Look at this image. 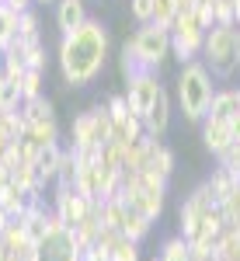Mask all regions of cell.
Listing matches in <instances>:
<instances>
[{"label":"cell","instance_id":"obj_1","mask_svg":"<svg viewBox=\"0 0 240 261\" xmlns=\"http://www.w3.org/2000/svg\"><path fill=\"white\" fill-rule=\"evenodd\" d=\"M108 60V28L101 21L87 18L77 32H66L60 39V73L70 87H87L101 77Z\"/></svg>","mask_w":240,"mask_h":261},{"label":"cell","instance_id":"obj_2","mask_svg":"<svg viewBox=\"0 0 240 261\" xmlns=\"http://www.w3.org/2000/svg\"><path fill=\"white\" fill-rule=\"evenodd\" d=\"M216 77L209 73V66L202 60L181 63L178 73V108L188 122H202L209 115V105H212V94H216Z\"/></svg>","mask_w":240,"mask_h":261},{"label":"cell","instance_id":"obj_3","mask_svg":"<svg viewBox=\"0 0 240 261\" xmlns=\"http://www.w3.org/2000/svg\"><path fill=\"white\" fill-rule=\"evenodd\" d=\"M216 81H230L237 70V24H212L205 32V45L199 56Z\"/></svg>","mask_w":240,"mask_h":261},{"label":"cell","instance_id":"obj_4","mask_svg":"<svg viewBox=\"0 0 240 261\" xmlns=\"http://www.w3.org/2000/svg\"><path fill=\"white\" fill-rule=\"evenodd\" d=\"M129 45H132V53L140 56V63L146 70H160L164 60L171 56V28H160L153 21H146L132 32Z\"/></svg>","mask_w":240,"mask_h":261},{"label":"cell","instance_id":"obj_5","mask_svg":"<svg viewBox=\"0 0 240 261\" xmlns=\"http://www.w3.org/2000/svg\"><path fill=\"white\" fill-rule=\"evenodd\" d=\"M80 258H84V251H80L73 230L52 213V220H49V233L35 244V261H80Z\"/></svg>","mask_w":240,"mask_h":261},{"label":"cell","instance_id":"obj_6","mask_svg":"<svg viewBox=\"0 0 240 261\" xmlns=\"http://www.w3.org/2000/svg\"><path fill=\"white\" fill-rule=\"evenodd\" d=\"M164 91V84H160L157 70H143V73H136V77H129L125 81V98H129V112L132 115H146L150 108H153V101H157V94Z\"/></svg>","mask_w":240,"mask_h":261},{"label":"cell","instance_id":"obj_7","mask_svg":"<svg viewBox=\"0 0 240 261\" xmlns=\"http://www.w3.org/2000/svg\"><path fill=\"white\" fill-rule=\"evenodd\" d=\"M91 205H94V202L87 199V195H80L73 185H56V192H52V213H56L70 230L87 216V209H91Z\"/></svg>","mask_w":240,"mask_h":261},{"label":"cell","instance_id":"obj_8","mask_svg":"<svg viewBox=\"0 0 240 261\" xmlns=\"http://www.w3.org/2000/svg\"><path fill=\"white\" fill-rule=\"evenodd\" d=\"M70 146L84 153V150H101L98 143V125H94V108L91 112H80L77 119L70 122Z\"/></svg>","mask_w":240,"mask_h":261},{"label":"cell","instance_id":"obj_9","mask_svg":"<svg viewBox=\"0 0 240 261\" xmlns=\"http://www.w3.org/2000/svg\"><path fill=\"white\" fill-rule=\"evenodd\" d=\"M202 143H205V150L212 153V157H223L230 146H233V129H230V122H216V119H202Z\"/></svg>","mask_w":240,"mask_h":261},{"label":"cell","instance_id":"obj_10","mask_svg":"<svg viewBox=\"0 0 240 261\" xmlns=\"http://www.w3.org/2000/svg\"><path fill=\"white\" fill-rule=\"evenodd\" d=\"M205 188L212 192V202H216V205H223V202H226L240 188V171H233V167L220 164V167H212V174L205 178Z\"/></svg>","mask_w":240,"mask_h":261},{"label":"cell","instance_id":"obj_11","mask_svg":"<svg viewBox=\"0 0 240 261\" xmlns=\"http://www.w3.org/2000/svg\"><path fill=\"white\" fill-rule=\"evenodd\" d=\"M167 125H171V94H167V87H164L157 94V101H153V108L143 115V133L153 136V140H160V136L167 133Z\"/></svg>","mask_w":240,"mask_h":261},{"label":"cell","instance_id":"obj_12","mask_svg":"<svg viewBox=\"0 0 240 261\" xmlns=\"http://www.w3.org/2000/svg\"><path fill=\"white\" fill-rule=\"evenodd\" d=\"M237 115H240V87H220L212 94V105H209V115L205 119L233 122Z\"/></svg>","mask_w":240,"mask_h":261},{"label":"cell","instance_id":"obj_13","mask_svg":"<svg viewBox=\"0 0 240 261\" xmlns=\"http://www.w3.org/2000/svg\"><path fill=\"white\" fill-rule=\"evenodd\" d=\"M143 171H157L160 178L171 181V174H174V150L150 136V143H146V167Z\"/></svg>","mask_w":240,"mask_h":261},{"label":"cell","instance_id":"obj_14","mask_svg":"<svg viewBox=\"0 0 240 261\" xmlns=\"http://www.w3.org/2000/svg\"><path fill=\"white\" fill-rule=\"evenodd\" d=\"M87 21V7H84V0H56V24H60V32H77L80 24Z\"/></svg>","mask_w":240,"mask_h":261},{"label":"cell","instance_id":"obj_15","mask_svg":"<svg viewBox=\"0 0 240 261\" xmlns=\"http://www.w3.org/2000/svg\"><path fill=\"white\" fill-rule=\"evenodd\" d=\"M28 202H32V195H28V192H24V188H21L14 178L0 188V205H4V213H7L11 220H21V216H24Z\"/></svg>","mask_w":240,"mask_h":261},{"label":"cell","instance_id":"obj_16","mask_svg":"<svg viewBox=\"0 0 240 261\" xmlns=\"http://www.w3.org/2000/svg\"><path fill=\"white\" fill-rule=\"evenodd\" d=\"M0 237L7 244V251H11V258H18V254H28V251H35V244L28 241V230H24V223L21 220H11L4 230H0Z\"/></svg>","mask_w":240,"mask_h":261},{"label":"cell","instance_id":"obj_17","mask_svg":"<svg viewBox=\"0 0 240 261\" xmlns=\"http://www.w3.org/2000/svg\"><path fill=\"white\" fill-rule=\"evenodd\" d=\"M101 213H98V205H91L87 209V216L73 226V237H77V244H80V251H87V247H94V241H98V233H101Z\"/></svg>","mask_w":240,"mask_h":261},{"label":"cell","instance_id":"obj_18","mask_svg":"<svg viewBox=\"0 0 240 261\" xmlns=\"http://www.w3.org/2000/svg\"><path fill=\"white\" fill-rule=\"evenodd\" d=\"M112 122H115V119H112ZM140 136H146V133H143V119L129 112L125 119H119L115 125H112V140H108V143H122V146H129V143H136Z\"/></svg>","mask_w":240,"mask_h":261},{"label":"cell","instance_id":"obj_19","mask_svg":"<svg viewBox=\"0 0 240 261\" xmlns=\"http://www.w3.org/2000/svg\"><path fill=\"white\" fill-rule=\"evenodd\" d=\"M63 150H66V146H63L60 140L39 150V161H35V167H39V174H42L45 181H56V174H60V161H63Z\"/></svg>","mask_w":240,"mask_h":261},{"label":"cell","instance_id":"obj_20","mask_svg":"<svg viewBox=\"0 0 240 261\" xmlns=\"http://www.w3.org/2000/svg\"><path fill=\"white\" fill-rule=\"evenodd\" d=\"M150 230H153V220H150V216H143L140 209L125 205V220H122V233H125V237H132V241H143V237H146Z\"/></svg>","mask_w":240,"mask_h":261},{"label":"cell","instance_id":"obj_21","mask_svg":"<svg viewBox=\"0 0 240 261\" xmlns=\"http://www.w3.org/2000/svg\"><path fill=\"white\" fill-rule=\"evenodd\" d=\"M21 115H24V122H28V125H32V122L56 119V108H52V101L45 98V94H39V98L21 101Z\"/></svg>","mask_w":240,"mask_h":261},{"label":"cell","instance_id":"obj_22","mask_svg":"<svg viewBox=\"0 0 240 261\" xmlns=\"http://www.w3.org/2000/svg\"><path fill=\"white\" fill-rule=\"evenodd\" d=\"M32 143H39V146H49V143L60 140V125H56V119H45V122H32L28 125V133H24Z\"/></svg>","mask_w":240,"mask_h":261},{"label":"cell","instance_id":"obj_23","mask_svg":"<svg viewBox=\"0 0 240 261\" xmlns=\"http://www.w3.org/2000/svg\"><path fill=\"white\" fill-rule=\"evenodd\" d=\"M14 39H18V11H11V7L0 4V53Z\"/></svg>","mask_w":240,"mask_h":261},{"label":"cell","instance_id":"obj_24","mask_svg":"<svg viewBox=\"0 0 240 261\" xmlns=\"http://www.w3.org/2000/svg\"><path fill=\"white\" fill-rule=\"evenodd\" d=\"M160 258L164 261H192V247H188V241L184 237H167L164 241V247H160Z\"/></svg>","mask_w":240,"mask_h":261},{"label":"cell","instance_id":"obj_25","mask_svg":"<svg viewBox=\"0 0 240 261\" xmlns=\"http://www.w3.org/2000/svg\"><path fill=\"white\" fill-rule=\"evenodd\" d=\"M77 171H80V164H77V153L66 146L63 150V161H60V174H56V185H73L77 188Z\"/></svg>","mask_w":240,"mask_h":261},{"label":"cell","instance_id":"obj_26","mask_svg":"<svg viewBox=\"0 0 240 261\" xmlns=\"http://www.w3.org/2000/svg\"><path fill=\"white\" fill-rule=\"evenodd\" d=\"M119 70H122V77H125V81H129V77H136V73H143V70H146V66H143V63H140V56L132 53V45H129V42L122 45V53H119Z\"/></svg>","mask_w":240,"mask_h":261},{"label":"cell","instance_id":"obj_27","mask_svg":"<svg viewBox=\"0 0 240 261\" xmlns=\"http://www.w3.org/2000/svg\"><path fill=\"white\" fill-rule=\"evenodd\" d=\"M209 4V11H212V21L216 24H237V4L233 0H205Z\"/></svg>","mask_w":240,"mask_h":261},{"label":"cell","instance_id":"obj_28","mask_svg":"<svg viewBox=\"0 0 240 261\" xmlns=\"http://www.w3.org/2000/svg\"><path fill=\"white\" fill-rule=\"evenodd\" d=\"M178 14V0H153V24L160 28H171Z\"/></svg>","mask_w":240,"mask_h":261},{"label":"cell","instance_id":"obj_29","mask_svg":"<svg viewBox=\"0 0 240 261\" xmlns=\"http://www.w3.org/2000/svg\"><path fill=\"white\" fill-rule=\"evenodd\" d=\"M18 39L21 42H35L39 39V18H35V11L18 14Z\"/></svg>","mask_w":240,"mask_h":261},{"label":"cell","instance_id":"obj_30","mask_svg":"<svg viewBox=\"0 0 240 261\" xmlns=\"http://www.w3.org/2000/svg\"><path fill=\"white\" fill-rule=\"evenodd\" d=\"M24 63H28V70H45V45H42V39L24 45Z\"/></svg>","mask_w":240,"mask_h":261},{"label":"cell","instance_id":"obj_31","mask_svg":"<svg viewBox=\"0 0 240 261\" xmlns=\"http://www.w3.org/2000/svg\"><path fill=\"white\" fill-rule=\"evenodd\" d=\"M42 73H45V70H28V73L21 77V94H24V101L42 94Z\"/></svg>","mask_w":240,"mask_h":261},{"label":"cell","instance_id":"obj_32","mask_svg":"<svg viewBox=\"0 0 240 261\" xmlns=\"http://www.w3.org/2000/svg\"><path fill=\"white\" fill-rule=\"evenodd\" d=\"M220 209H223V223H226V226H240V188L223 202Z\"/></svg>","mask_w":240,"mask_h":261},{"label":"cell","instance_id":"obj_33","mask_svg":"<svg viewBox=\"0 0 240 261\" xmlns=\"http://www.w3.org/2000/svg\"><path fill=\"white\" fill-rule=\"evenodd\" d=\"M104 108H108V115L115 122L125 119V115H129V98H125V91H122V94H112V98L104 101Z\"/></svg>","mask_w":240,"mask_h":261},{"label":"cell","instance_id":"obj_34","mask_svg":"<svg viewBox=\"0 0 240 261\" xmlns=\"http://www.w3.org/2000/svg\"><path fill=\"white\" fill-rule=\"evenodd\" d=\"M129 11L140 24H146V21H153V0H129Z\"/></svg>","mask_w":240,"mask_h":261},{"label":"cell","instance_id":"obj_35","mask_svg":"<svg viewBox=\"0 0 240 261\" xmlns=\"http://www.w3.org/2000/svg\"><path fill=\"white\" fill-rule=\"evenodd\" d=\"M220 164H226V167H233V171H240V143H233L223 157H216Z\"/></svg>","mask_w":240,"mask_h":261},{"label":"cell","instance_id":"obj_36","mask_svg":"<svg viewBox=\"0 0 240 261\" xmlns=\"http://www.w3.org/2000/svg\"><path fill=\"white\" fill-rule=\"evenodd\" d=\"M80 261H112V254H108L104 247L94 244V247H87V251H84V258H80Z\"/></svg>","mask_w":240,"mask_h":261},{"label":"cell","instance_id":"obj_37","mask_svg":"<svg viewBox=\"0 0 240 261\" xmlns=\"http://www.w3.org/2000/svg\"><path fill=\"white\" fill-rule=\"evenodd\" d=\"M4 7H11V11H18V14H24V11H32V4L35 0H0Z\"/></svg>","mask_w":240,"mask_h":261},{"label":"cell","instance_id":"obj_38","mask_svg":"<svg viewBox=\"0 0 240 261\" xmlns=\"http://www.w3.org/2000/svg\"><path fill=\"white\" fill-rule=\"evenodd\" d=\"M230 129H233V143H240V115L230 122Z\"/></svg>","mask_w":240,"mask_h":261},{"label":"cell","instance_id":"obj_39","mask_svg":"<svg viewBox=\"0 0 240 261\" xmlns=\"http://www.w3.org/2000/svg\"><path fill=\"white\" fill-rule=\"evenodd\" d=\"M0 261H11V251H7V244H4V237H0Z\"/></svg>","mask_w":240,"mask_h":261},{"label":"cell","instance_id":"obj_40","mask_svg":"<svg viewBox=\"0 0 240 261\" xmlns=\"http://www.w3.org/2000/svg\"><path fill=\"white\" fill-rule=\"evenodd\" d=\"M7 223H11V216H7V213H4V205H0V230H4Z\"/></svg>","mask_w":240,"mask_h":261},{"label":"cell","instance_id":"obj_41","mask_svg":"<svg viewBox=\"0 0 240 261\" xmlns=\"http://www.w3.org/2000/svg\"><path fill=\"white\" fill-rule=\"evenodd\" d=\"M237 63H240V28H237Z\"/></svg>","mask_w":240,"mask_h":261},{"label":"cell","instance_id":"obj_42","mask_svg":"<svg viewBox=\"0 0 240 261\" xmlns=\"http://www.w3.org/2000/svg\"><path fill=\"white\" fill-rule=\"evenodd\" d=\"M35 4H56V0H35Z\"/></svg>","mask_w":240,"mask_h":261},{"label":"cell","instance_id":"obj_43","mask_svg":"<svg viewBox=\"0 0 240 261\" xmlns=\"http://www.w3.org/2000/svg\"><path fill=\"white\" fill-rule=\"evenodd\" d=\"M153 261H164V258H153Z\"/></svg>","mask_w":240,"mask_h":261}]
</instances>
